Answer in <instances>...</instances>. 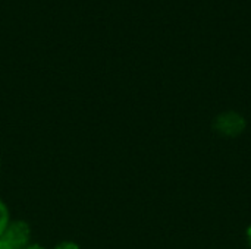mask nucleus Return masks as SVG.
<instances>
[{
	"mask_svg": "<svg viewBox=\"0 0 251 249\" xmlns=\"http://www.w3.org/2000/svg\"><path fill=\"white\" fill-rule=\"evenodd\" d=\"M31 229L25 222H10L0 236V249H25L29 245Z\"/></svg>",
	"mask_w": 251,
	"mask_h": 249,
	"instance_id": "nucleus-1",
	"label": "nucleus"
},
{
	"mask_svg": "<svg viewBox=\"0 0 251 249\" xmlns=\"http://www.w3.org/2000/svg\"><path fill=\"white\" fill-rule=\"evenodd\" d=\"M213 128L224 136H238L246 131V119L235 112H225L215 119Z\"/></svg>",
	"mask_w": 251,
	"mask_h": 249,
	"instance_id": "nucleus-2",
	"label": "nucleus"
},
{
	"mask_svg": "<svg viewBox=\"0 0 251 249\" xmlns=\"http://www.w3.org/2000/svg\"><path fill=\"white\" fill-rule=\"evenodd\" d=\"M9 223H10V220H9V210L6 207V204L0 200V236L6 230Z\"/></svg>",
	"mask_w": 251,
	"mask_h": 249,
	"instance_id": "nucleus-3",
	"label": "nucleus"
},
{
	"mask_svg": "<svg viewBox=\"0 0 251 249\" xmlns=\"http://www.w3.org/2000/svg\"><path fill=\"white\" fill-rule=\"evenodd\" d=\"M53 249H79V247L74 242H62V244L56 245Z\"/></svg>",
	"mask_w": 251,
	"mask_h": 249,
	"instance_id": "nucleus-4",
	"label": "nucleus"
},
{
	"mask_svg": "<svg viewBox=\"0 0 251 249\" xmlns=\"http://www.w3.org/2000/svg\"><path fill=\"white\" fill-rule=\"evenodd\" d=\"M25 249H44L41 245H38V244H32V245H28Z\"/></svg>",
	"mask_w": 251,
	"mask_h": 249,
	"instance_id": "nucleus-5",
	"label": "nucleus"
},
{
	"mask_svg": "<svg viewBox=\"0 0 251 249\" xmlns=\"http://www.w3.org/2000/svg\"><path fill=\"white\" fill-rule=\"evenodd\" d=\"M247 239H249V245H250L251 248V226L249 227V230H247Z\"/></svg>",
	"mask_w": 251,
	"mask_h": 249,
	"instance_id": "nucleus-6",
	"label": "nucleus"
}]
</instances>
